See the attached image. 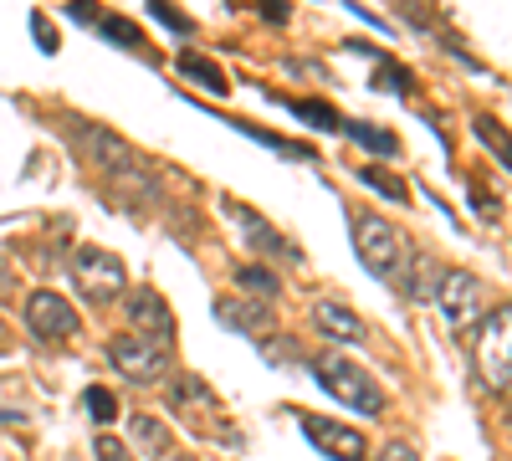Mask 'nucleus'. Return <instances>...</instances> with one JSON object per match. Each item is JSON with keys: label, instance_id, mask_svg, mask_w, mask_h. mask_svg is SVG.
<instances>
[{"label": "nucleus", "instance_id": "11", "mask_svg": "<svg viewBox=\"0 0 512 461\" xmlns=\"http://www.w3.org/2000/svg\"><path fill=\"white\" fill-rule=\"evenodd\" d=\"M313 323H318L323 339H333V344H364L369 339V323L349 303H333V298L313 303Z\"/></svg>", "mask_w": 512, "mask_h": 461}, {"label": "nucleus", "instance_id": "27", "mask_svg": "<svg viewBox=\"0 0 512 461\" xmlns=\"http://www.w3.org/2000/svg\"><path fill=\"white\" fill-rule=\"evenodd\" d=\"M374 461H420V451H415V446H405V441H390Z\"/></svg>", "mask_w": 512, "mask_h": 461}, {"label": "nucleus", "instance_id": "5", "mask_svg": "<svg viewBox=\"0 0 512 461\" xmlns=\"http://www.w3.org/2000/svg\"><path fill=\"white\" fill-rule=\"evenodd\" d=\"M72 277H77V287H82L88 303H113V298H123V287H128L123 262L113 257V251H103V246H77L72 251Z\"/></svg>", "mask_w": 512, "mask_h": 461}, {"label": "nucleus", "instance_id": "24", "mask_svg": "<svg viewBox=\"0 0 512 461\" xmlns=\"http://www.w3.org/2000/svg\"><path fill=\"white\" fill-rule=\"evenodd\" d=\"M472 129H477V139H482V144H492V149H497V164L507 170V144H502V123H497V118H477Z\"/></svg>", "mask_w": 512, "mask_h": 461}, {"label": "nucleus", "instance_id": "12", "mask_svg": "<svg viewBox=\"0 0 512 461\" xmlns=\"http://www.w3.org/2000/svg\"><path fill=\"white\" fill-rule=\"evenodd\" d=\"M128 323H134V333H144V339H164L175 344V318H169L164 298L149 287H139L134 298H128Z\"/></svg>", "mask_w": 512, "mask_h": 461}, {"label": "nucleus", "instance_id": "9", "mask_svg": "<svg viewBox=\"0 0 512 461\" xmlns=\"http://www.w3.org/2000/svg\"><path fill=\"white\" fill-rule=\"evenodd\" d=\"M297 415H303V436H308L323 456H333V461H369V441H364L354 426L328 421V415H308V410H297Z\"/></svg>", "mask_w": 512, "mask_h": 461}, {"label": "nucleus", "instance_id": "10", "mask_svg": "<svg viewBox=\"0 0 512 461\" xmlns=\"http://www.w3.org/2000/svg\"><path fill=\"white\" fill-rule=\"evenodd\" d=\"M216 318L231 328V333H246V339H272L277 323H272V308L267 303H251V298H221L216 303Z\"/></svg>", "mask_w": 512, "mask_h": 461}, {"label": "nucleus", "instance_id": "29", "mask_svg": "<svg viewBox=\"0 0 512 461\" xmlns=\"http://www.w3.org/2000/svg\"><path fill=\"white\" fill-rule=\"evenodd\" d=\"M472 205H477V216H482V221H497V216H502V205L487 200V195H472Z\"/></svg>", "mask_w": 512, "mask_h": 461}, {"label": "nucleus", "instance_id": "26", "mask_svg": "<svg viewBox=\"0 0 512 461\" xmlns=\"http://www.w3.org/2000/svg\"><path fill=\"white\" fill-rule=\"evenodd\" d=\"M98 461H134V451H128L118 436H98Z\"/></svg>", "mask_w": 512, "mask_h": 461}, {"label": "nucleus", "instance_id": "21", "mask_svg": "<svg viewBox=\"0 0 512 461\" xmlns=\"http://www.w3.org/2000/svg\"><path fill=\"white\" fill-rule=\"evenodd\" d=\"M88 410H93V421L98 426H108V421H118V400H113V390H103V385H88Z\"/></svg>", "mask_w": 512, "mask_h": 461}, {"label": "nucleus", "instance_id": "6", "mask_svg": "<svg viewBox=\"0 0 512 461\" xmlns=\"http://www.w3.org/2000/svg\"><path fill=\"white\" fill-rule=\"evenodd\" d=\"M477 369L487 390L507 395V374H512V313L507 303L492 308V318H482V333H477Z\"/></svg>", "mask_w": 512, "mask_h": 461}, {"label": "nucleus", "instance_id": "3", "mask_svg": "<svg viewBox=\"0 0 512 461\" xmlns=\"http://www.w3.org/2000/svg\"><path fill=\"white\" fill-rule=\"evenodd\" d=\"M436 303H441L451 333H472V328L492 313V292H487V282H482L477 272H446Z\"/></svg>", "mask_w": 512, "mask_h": 461}, {"label": "nucleus", "instance_id": "4", "mask_svg": "<svg viewBox=\"0 0 512 461\" xmlns=\"http://www.w3.org/2000/svg\"><path fill=\"white\" fill-rule=\"evenodd\" d=\"M169 349H175V344H164V339H144V333H118V339L108 344V359H113V369L123 374L128 385H154L159 374L169 369Z\"/></svg>", "mask_w": 512, "mask_h": 461}, {"label": "nucleus", "instance_id": "16", "mask_svg": "<svg viewBox=\"0 0 512 461\" xmlns=\"http://www.w3.org/2000/svg\"><path fill=\"white\" fill-rule=\"evenodd\" d=\"M180 72H185L190 82H200L205 93H216V98H226V93H231L226 72H221L216 62H210V57H195V52H185V57H180Z\"/></svg>", "mask_w": 512, "mask_h": 461}, {"label": "nucleus", "instance_id": "7", "mask_svg": "<svg viewBox=\"0 0 512 461\" xmlns=\"http://www.w3.org/2000/svg\"><path fill=\"white\" fill-rule=\"evenodd\" d=\"M26 328L36 333V339H47V344H62V339L77 333V308L62 298V292L36 287L26 298Z\"/></svg>", "mask_w": 512, "mask_h": 461}, {"label": "nucleus", "instance_id": "22", "mask_svg": "<svg viewBox=\"0 0 512 461\" xmlns=\"http://www.w3.org/2000/svg\"><path fill=\"white\" fill-rule=\"evenodd\" d=\"M134 436H139V441H144L149 451H159V456L169 451V431H164V426L154 421V415H134Z\"/></svg>", "mask_w": 512, "mask_h": 461}, {"label": "nucleus", "instance_id": "30", "mask_svg": "<svg viewBox=\"0 0 512 461\" xmlns=\"http://www.w3.org/2000/svg\"><path fill=\"white\" fill-rule=\"evenodd\" d=\"M67 16H72V21H93V26H98V11H93V6H82V0H77V6H67Z\"/></svg>", "mask_w": 512, "mask_h": 461}, {"label": "nucleus", "instance_id": "31", "mask_svg": "<svg viewBox=\"0 0 512 461\" xmlns=\"http://www.w3.org/2000/svg\"><path fill=\"white\" fill-rule=\"evenodd\" d=\"M262 16H267V21H272V26H282V21H287V16H292V11H287V6H267V11H262Z\"/></svg>", "mask_w": 512, "mask_h": 461}, {"label": "nucleus", "instance_id": "13", "mask_svg": "<svg viewBox=\"0 0 512 461\" xmlns=\"http://www.w3.org/2000/svg\"><path fill=\"white\" fill-rule=\"evenodd\" d=\"M77 144L93 154V164L98 170H108V175H123L128 164H134V154H128V144L123 139H113L108 129H98V123H77Z\"/></svg>", "mask_w": 512, "mask_h": 461}, {"label": "nucleus", "instance_id": "8", "mask_svg": "<svg viewBox=\"0 0 512 461\" xmlns=\"http://www.w3.org/2000/svg\"><path fill=\"white\" fill-rule=\"evenodd\" d=\"M226 216H231V226L246 236V246L251 251H267V257H287V262H303V251H297L262 211H251V205H241V200H231L226 195Z\"/></svg>", "mask_w": 512, "mask_h": 461}, {"label": "nucleus", "instance_id": "19", "mask_svg": "<svg viewBox=\"0 0 512 461\" xmlns=\"http://www.w3.org/2000/svg\"><path fill=\"white\" fill-rule=\"evenodd\" d=\"M292 113L303 118V123H313V129H323V134L344 129V118H338V113H333L328 103H313V98H308V103H292Z\"/></svg>", "mask_w": 512, "mask_h": 461}, {"label": "nucleus", "instance_id": "28", "mask_svg": "<svg viewBox=\"0 0 512 461\" xmlns=\"http://www.w3.org/2000/svg\"><path fill=\"white\" fill-rule=\"evenodd\" d=\"M379 82H384V88H390V93H400V88H410V72H400L395 62H384V72H379Z\"/></svg>", "mask_w": 512, "mask_h": 461}, {"label": "nucleus", "instance_id": "25", "mask_svg": "<svg viewBox=\"0 0 512 461\" xmlns=\"http://www.w3.org/2000/svg\"><path fill=\"white\" fill-rule=\"evenodd\" d=\"M31 36L41 41V52H47V57L57 52V31H52V21H47V16H41V11L31 16Z\"/></svg>", "mask_w": 512, "mask_h": 461}, {"label": "nucleus", "instance_id": "20", "mask_svg": "<svg viewBox=\"0 0 512 461\" xmlns=\"http://www.w3.org/2000/svg\"><path fill=\"white\" fill-rule=\"evenodd\" d=\"M98 31L108 41H118V47H144V31L134 21H123V16H98Z\"/></svg>", "mask_w": 512, "mask_h": 461}, {"label": "nucleus", "instance_id": "2", "mask_svg": "<svg viewBox=\"0 0 512 461\" xmlns=\"http://www.w3.org/2000/svg\"><path fill=\"white\" fill-rule=\"evenodd\" d=\"M318 385H323L338 405H349V410H359V415H384V405H390V395L379 390L374 374H369L364 364L344 359V354H323V359H318Z\"/></svg>", "mask_w": 512, "mask_h": 461}, {"label": "nucleus", "instance_id": "1", "mask_svg": "<svg viewBox=\"0 0 512 461\" xmlns=\"http://www.w3.org/2000/svg\"><path fill=\"white\" fill-rule=\"evenodd\" d=\"M349 226H354L359 262H364L379 282H405V272H410V262H415V246L405 241V231L390 226L384 216H369V211H354Z\"/></svg>", "mask_w": 512, "mask_h": 461}, {"label": "nucleus", "instance_id": "14", "mask_svg": "<svg viewBox=\"0 0 512 461\" xmlns=\"http://www.w3.org/2000/svg\"><path fill=\"white\" fill-rule=\"evenodd\" d=\"M441 282H446V267H441L436 257H415L400 287H405V298H410V303H431L436 292H441Z\"/></svg>", "mask_w": 512, "mask_h": 461}, {"label": "nucleus", "instance_id": "32", "mask_svg": "<svg viewBox=\"0 0 512 461\" xmlns=\"http://www.w3.org/2000/svg\"><path fill=\"white\" fill-rule=\"evenodd\" d=\"M0 298H6V267H0Z\"/></svg>", "mask_w": 512, "mask_h": 461}, {"label": "nucleus", "instance_id": "18", "mask_svg": "<svg viewBox=\"0 0 512 461\" xmlns=\"http://www.w3.org/2000/svg\"><path fill=\"white\" fill-rule=\"evenodd\" d=\"M359 185H369L374 195H384V200H410V185L405 180H395L390 170H374V164H364V170H359Z\"/></svg>", "mask_w": 512, "mask_h": 461}, {"label": "nucleus", "instance_id": "15", "mask_svg": "<svg viewBox=\"0 0 512 461\" xmlns=\"http://www.w3.org/2000/svg\"><path fill=\"white\" fill-rule=\"evenodd\" d=\"M344 134L359 144V149H369V154H379V159H390V154H400V139L390 134V129H379V123H364V118H354V123H344Z\"/></svg>", "mask_w": 512, "mask_h": 461}, {"label": "nucleus", "instance_id": "23", "mask_svg": "<svg viewBox=\"0 0 512 461\" xmlns=\"http://www.w3.org/2000/svg\"><path fill=\"white\" fill-rule=\"evenodd\" d=\"M149 16H154L159 26H169L175 36H190V31H195V21H190V16H180L175 6H164V0H154V6H149Z\"/></svg>", "mask_w": 512, "mask_h": 461}, {"label": "nucleus", "instance_id": "17", "mask_svg": "<svg viewBox=\"0 0 512 461\" xmlns=\"http://www.w3.org/2000/svg\"><path fill=\"white\" fill-rule=\"evenodd\" d=\"M236 287H241V298H251V303H272L277 292H282L277 272H267V267H241L236 272Z\"/></svg>", "mask_w": 512, "mask_h": 461}]
</instances>
